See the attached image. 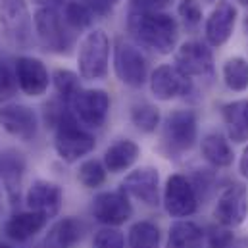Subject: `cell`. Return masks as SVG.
<instances>
[{"instance_id": "38", "label": "cell", "mask_w": 248, "mask_h": 248, "mask_svg": "<svg viewBox=\"0 0 248 248\" xmlns=\"http://www.w3.org/2000/svg\"><path fill=\"white\" fill-rule=\"evenodd\" d=\"M239 171H241V175H243L245 179H248V146L245 148V152H243V156H241Z\"/></svg>"}, {"instance_id": "24", "label": "cell", "mask_w": 248, "mask_h": 248, "mask_svg": "<svg viewBox=\"0 0 248 248\" xmlns=\"http://www.w3.org/2000/svg\"><path fill=\"white\" fill-rule=\"evenodd\" d=\"M202 156L214 168H227L233 164V148L219 133H210L202 139Z\"/></svg>"}, {"instance_id": "28", "label": "cell", "mask_w": 248, "mask_h": 248, "mask_svg": "<svg viewBox=\"0 0 248 248\" xmlns=\"http://www.w3.org/2000/svg\"><path fill=\"white\" fill-rule=\"evenodd\" d=\"M62 16L71 31H81V29L89 27L93 23V19H94L93 10L87 4H83L81 0H67L63 4Z\"/></svg>"}, {"instance_id": "4", "label": "cell", "mask_w": 248, "mask_h": 248, "mask_svg": "<svg viewBox=\"0 0 248 248\" xmlns=\"http://www.w3.org/2000/svg\"><path fill=\"white\" fill-rule=\"evenodd\" d=\"M108 60H110V39L102 29H94L85 35L79 45V75L87 81L104 79L108 73Z\"/></svg>"}, {"instance_id": "9", "label": "cell", "mask_w": 248, "mask_h": 248, "mask_svg": "<svg viewBox=\"0 0 248 248\" xmlns=\"http://www.w3.org/2000/svg\"><path fill=\"white\" fill-rule=\"evenodd\" d=\"M175 67L185 75L188 81L196 79H212L214 77V54L212 50L198 41H188L181 45L175 54Z\"/></svg>"}, {"instance_id": "31", "label": "cell", "mask_w": 248, "mask_h": 248, "mask_svg": "<svg viewBox=\"0 0 248 248\" xmlns=\"http://www.w3.org/2000/svg\"><path fill=\"white\" fill-rule=\"evenodd\" d=\"M52 79H54V87H56V93L60 94L62 102L69 104V100L73 98V94L81 89L79 87V75L73 73V71H69V69H56L54 75H52Z\"/></svg>"}, {"instance_id": "8", "label": "cell", "mask_w": 248, "mask_h": 248, "mask_svg": "<svg viewBox=\"0 0 248 248\" xmlns=\"http://www.w3.org/2000/svg\"><path fill=\"white\" fill-rule=\"evenodd\" d=\"M198 127L196 116L190 110H175L166 118L164 124V142L170 148V152H185L190 150L196 142Z\"/></svg>"}, {"instance_id": "16", "label": "cell", "mask_w": 248, "mask_h": 248, "mask_svg": "<svg viewBox=\"0 0 248 248\" xmlns=\"http://www.w3.org/2000/svg\"><path fill=\"white\" fill-rule=\"evenodd\" d=\"M14 69H16L17 85L27 96H41L46 93V89L50 85V75H48L46 65L39 58L21 56L16 60Z\"/></svg>"}, {"instance_id": "5", "label": "cell", "mask_w": 248, "mask_h": 248, "mask_svg": "<svg viewBox=\"0 0 248 248\" xmlns=\"http://www.w3.org/2000/svg\"><path fill=\"white\" fill-rule=\"evenodd\" d=\"M73 116L91 129L102 127L110 112V96L102 89H79L67 104Z\"/></svg>"}, {"instance_id": "19", "label": "cell", "mask_w": 248, "mask_h": 248, "mask_svg": "<svg viewBox=\"0 0 248 248\" xmlns=\"http://www.w3.org/2000/svg\"><path fill=\"white\" fill-rule=\"evenodd\" d=\"M25 173V160L17 150H4L0 152V181L12 204L19 200L21 181Z\"/></svg>"}, {"instance_id": "34", "label": "cell", "mask_w": 248, "mask_h": 248, "mask_svg": "<svg viewBox=\"0 0 248 248\" xmlns=\"http://www.w3.org/2000/svg\"><path fill=\"white\" fill-rule=\"evenodd\" d=\"M177 12L183 17L186 27H196L202 21V8L196 0H181Z\"/></svg>"}, {"instance_id": "39", "label": "cell", "mask_w": 248, "mask_h": 248, "mask_svg": "<svg viewBox=\"0 0 248 248\" xmlns=\"http://www.w3.org/2000/svg\"><path fill=\"white\" fill-rule=\"evenodd\" d=\"M43 6H50V8H56V6H60L63 2H67V0H39Z\"/></svg>"}, {"instance_id": "6", "label": "cell", "mask_w": 248, "mask_h": 248, "mask_svg": "<svg viewBox=\"0 0 248 248\" xmlns=\"http://www.w3.org/2000/svg\"><path fill=\"white\" fill-rule=\"evenodd\" d=\"M0 27L6 37L19 45L29 46L33 41V17L25 0H0Z\"/></svg>"}, {"instance_id": "25", "label": "cell", "mask_w": 248, "mask_h": 248, "mask_svg": "<svg viewBox=\"0 0 248 248\" xmlns=\"http://www.w3.org/2000/svg\"><path fill=\"white\" fill-rule=\"evenodd\" d=\"M204 231L194 221H175L170 227L166 248H202Z\"/></svg>"}, {"instance_id": "30", "label": "cell", "mask_w": 248, "mask_h": 248, "mask_svg": "<svg viewBox=\"0 0 248 248\" xmlns=\"http://www.w3.org/2000/svg\"><path fill=\"white\" fill-rule=\"evenodd\" d=\"M106 166L98 160H87L81 164L79 168V173H77V179L79 183L87 188H96L106 181Z\"/></svg>"}, {"instance_id": "20", "label": "cell", "mask_w": 248, "mask_h": 248, "mask_svg": "<svg viewBox=\"0 0 248 248\" xmlns=\"http://www.w3.org/2000/svg\"><path fill=\"white\" fill-rule=\"evenodd\" d=\"M85 235V225L77 217H63L56 221L46 237L33 248H73Z\"/></svg>"}, {"instance_id": "21", "label": "cell", "mask_w": 248, "mask_h": 248, "mask_svg": "<svg viewBox=\"0 0 248 248\" xmlns=\"http://www.w3.org/2000/svg\"><path fill=\"white\" fill-rule=\"evenodd\" d=\"M48 217L43 216V214H37V212H19V214H14L6 225H4V233L8 239L16 241V243H25L29 241L31 237H35L41 229H45Z\"/></svg>"}, {"instance_id": "2", "label": "cell", "mask_w": 248, "mask_h": 248, "mask_svg": "<svg viewBox=\"0 0 248 248\" xmlns=\"http://www.w3.org/2000/svg\"><path fill=\"white\" fill-rule=\"evenodd\" d=\"M94 137L79 127V120L67 108L54 122V148L63 162L73 164L94 148Z\"/></svg>"}, {"instance_id": "36", "label": "cell", "mask_w": 248, "mask_h": 248, "mask_svg": "<svg viewBox=\"0 0 248 248\" xmlns=\"http://www.w3.org/2000/svg\"><path fill=\"white\" fill-rule=\"evenodd\" d=\"M133 10H142V12H160L162 8H166L168 4H171V0H131Z\"/></svg>"}, {"instance_id": "11", "label": "cell", "mask_w": 248, "mask_h": 248, "mask_svg": "<svg viewBox=\"0 0 248 248\" xmlns=\"http://www.w3.org/2000/svg\"><path fill=\"white\" fill-rule=\"evenodd\" d=\"M133 208L129 202V196L124 190H110V192H100L94 202H93V216L98 223L106 227H118L124 225L131 217Z\"/></svg>"}, {"instance_id": "42", "label": "cell", "mask_w": 248, "mask_h": 248, "mask_svg": "<svg viewBox=\"0 0 248 248\" xmlns=\"http://www.w3.org/2000/svg\"><path fill=\"white\" fill-rule=\"evenodd\" d=\"M247 31H248V17H247Z\"/></svg>"}, {"instance_id": "27", "label": "cell", "mask_w": 248, "mask_h": 248, "mask_svg": "<svg viewBox=\"0 0 248 248\" xmlns=\"http://www.w3.org/2000/svg\"><path fill=\"white\" fill-rule=\"evenodd\" d=\"M223 81L231 91L248 89V60L241 56H233L223 63Z\"/></svg>"}, {"instance_id": "41", "label": "cell", "mask_w": 248, "mask_h": 248, "mask_svg": "<svg viewBox=\"0 0 248 248\" xmlns=\"http://www.w3.org/2000/svg\"><path fill=\"white\" fill-rule=\"evenodd\" d=\"M241 4H245V6H248V0H239Z\"/></svg>"}, {"instance_id": "22", "label": "cell", "mask_w": 248, "mask_h": 248, "mask_svg": "<svg viewBox=\"0 0 248 248\" xmlns=\"http://www.w3.org/2000/svg\"><path fill=\"white\" fill-rule=\"evenodd\" d=\"M227 137L233 142L248 140V100H235L221 108Z\"/></svg>"}, {"instance_id": "32", "label": "cell", "mask_w": 248, "mask_h": 248, "mask_svg": "<svg viewBox=\"0 0 248 248\" xmlns=\"http://www.w3.org/2000/svg\"><path fill=\"white\" fill-rule=\"evenodd\" d=\"M17 77L16 69H12L6 62L0 63V104L10 100L17 93Z\"/></svg>"}, {"instance_id": "3", "label": "cell", "mask_w": 248, "mask_h": 248, "mask_svg": "<svg viewBox=\"0 0 248 248\" xmlns=\"http://www.w3.org/2000/svg\"><path fill=\"white\" fill-rule=\"evenodd\" d=\"M37 37L48 52L69 54L73 46V33L65 23L63 16L50 6H41L33 17Z\"/></svg>"}, {"instance_id": "17", "label": "cell", "mask_w": 248, "mask_h": 248, "mask_svg": "<svg viewBox=\"0 0 248 248\" xmlns=\"http://www.w3.org/2000/svg\"><path fill=\"white\" fill-rule=\"evenodd\" d=\"M62 198L63 194L60 185H56L52 181H46V179L33 181L31 186L27 188V194H25L27 208L31 212H37V214L46 216L48 219L54 217L60 212Z\"/></svg>"}, {"instance_id": "29", "label": "cell", "mask_w": 248, "mask_h": 248, "mask_svg": "<svg viewBox=\"0 0 248 248\" xmlns=\"http://www.w3.org/2000/svg\"><path fill=\"white\" fill-rule=\"evenodd\" d=\"M131 122L142 133H154L160 125V110L152 104H139L131 112Z\"/></svg>"}, {"instance_id": "15", "label": "cell", "mask_w": 248, "mask_h": 248, "mask_svg": "<svg viewBox=\"0 0 248 248\" xmlns=\"http://www.w3.org/2000/svg\"><path fill=\"white\" fill-rule=\"evenodd\" d=\"M150 91L158 100H173L190 93V81L175 65H158L150 75Z\"/></svg>"}, {"instance_id": "26", "label": "cell", "mask_w": 248, "mask_h": 248, "mask_svg": "<svg viewBox=\"0 0 248 248\" xmlns=\"http://www.w3.org/2000/svg\"><path fill=\"white\" fill-rule=\"evenodd\" d=\"M129 248H160V229L152 221H137L127 235Z\"/></svg>"}, {"instance_id": "23", "label": "cell", "mask_w": 248, "mask_h": 248, "mask_svg": "<svg viewBox=\"0 0 248 248\" xmlns=\"http://www.w3.org/2000/svg\"><path fill=\"white\" fill-rule=\"evenodd\" d=\"M140 156V148L135 140L122 139L118 142H114L106 154H104V166L110 173H122L125 170H129Z\"/></svg>"}, {"instance_id": "14", "label": "cell", "mask_w": 248, "mask_h": 248, "mask_svg": "<svg viewBox=\"0 0 248 248\" xmlns=\"http://www.w3.org/2000/svg\"><path fill=\"white\" fill-rule=\"evenodd\" d=\"M0 125L19 140H33L39 131V118L25 104H6L0 108Z\"/></svg>"}, {"instance_id": "1", "label": "cell", "mask_w": 248, "mask_h": 248, "mask_svg": "<svg viewBox=\"0 0 248 248\" xmlns=\"http://www.w3.org/2000/svg\"><path fill=\"white\" fill-rule=\"evenodd\" d=\"M127 31L137 45L158 54H170L179 37L177 21L164 12L131 10L127 17Z\"/></svg>"}, {"instance_id": "33", "label": "cell", "mask_w": 248, "mask_h": 248, "mask_svg": "<svg viewBox=\"0 0 248 248\" xmlns=\"http://www.w3.org/2000/svg\"><path fill=\"white\" fill-rule=\"evenodd\" d=\"M94 248H125L124 233L118 231L116 227H106L100 229L94 235Z\"/></svg>"}, {"instance_id": "7", "label": "cell", "mask_w": 248, "mask_h": 248, "mask_svg": "<svg viewBox=\"0 0 248 248\" xmlns=\"http://www.w3.org/2000/svg\"><path fill=\"white\" fill-rule=\"evenodd\" d=\"M114 69L118 79L133 89H139L146 83L148 77V65L144 56L137 46L120 39L114 48Z\"/></svg>"}, {"instance_id": "13", "label": "cell", "mask_w": 248, "mask_h": 248, "mask_svg": "<svg viewBox=\"0 0 248 248\" xmlns=\"http://www.w3.org/2000/svg\"><path fill=\"white\" fill-rule=\"evenodd\" d=\"M122 190L127 196L140 200L146 206L160 204V173L158 170L144 166L131 171L122 183Z\"/></svg>"}, {"instance_id": "18", "label": "cell", "mask_w": 248, "mask_h": 248, "mask_svg": "<svg viewBox=\"0 0 248 248\" xmlns=\"http://www.w3.org/2000/svg\"><path fill=\"white\" fill-rule=\"evenodd\" d=\"M235 23H237V8L227 0L217 2V6L212 10L210 17L206 19V27H204L208 43L212 46L225 45L229 41V37L233 35Z\"/></svg>"}, {"instance_id": "37", "label": "cell", "mask_w": 248, "mask_h": 248, "mask_svg": "<svg viewBox=\"0 0 248 248\" xmlns=\"http://www.w3.org/2000/svg\"><path fill=\"white\" fill-rule=\"evenodd\" d=\"M81 2L87 4V6L93 10L94 16H104V14H108V12L114 8V4H116L118 0H81Z\"/></svg>"}, {"instance_id": "35", "label": "cell", "mask_w": 248, "mask_h": 248, "mask_svg": "<svg viewBox=\"0 0 248 248\" xmlns=\"http://www.w3.org/2000/svg\"><path fill=\"white\" fill-rule=\"evenodd\" d=\"M208 241H210V248H229V245L233 243V233H229V229L223 225L212 227Z\"/></svg>"}, {"instance_id": "40", "label": "cell", "mask_w": 248, "mask_h": 248, "mask_svg": "<svg viewBox=\"0 0 248 248\" xmlns=\"http://www.w3.org/2000/svg\"><path fill=\"white\" fill-rule=\"evenodd\" d=\"M0 248H12L10 245H4V243H0Z\"/></svg>"}, {"instance_id": "10", "label": "cell", "mask_w": 248, "mask_h": 248, "mask_svg": "<svg viewBox=\"0 0 248 248\" xmlns=\"http://www.w3.org/2000/svg\"><path fill=\"white\" fill-rule=\"evenodd\" d=\"M164 206L171 217H188L198 208V196L194 185L185 175H171L164 188Z\"/></svg>"}, {"instance_id": "12", "label": "cell", "mask_w": 248, "mask_h": 248, "mask_svg": "<svg viewBox=\"0 0 248 248\" xmlns=\"http://www.w3.org/2000/svg\"><path fill=\"white\" fill-rule=\"evenodd\" d=\"M248 194L247 188L239 183L229 185L217 198L214 216L223 227H239L247 219Z\"/></svg>"}]
</instances>
